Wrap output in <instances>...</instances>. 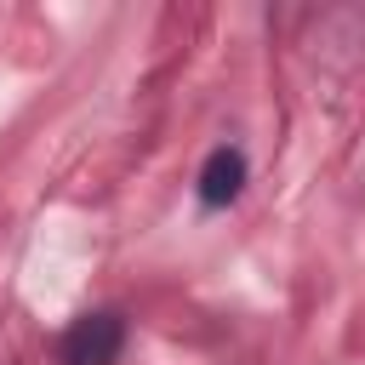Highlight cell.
Wrapping results in <instances>:
<instances>
[{"mask_svg":"<svg viewBox=\"0 0 365 365\" xmlns=\"http://www.w3.org/2000/svg\"><path fill=\"white\" fill-rule=\"evenodd\" d=\"M120 348H125V319L103 308V314H80V319L63 331L57 359H63V365H114Z\"/></svg>","mask_w":365,"mask_h":365,"instance_id":"1","label":"cell"},{"mask_svg":"<svg viewBox=\"0 0 365 365\" xmlns=\"http://www.w3.org/2000/svg\"><path fill=\"white\" fill-rule=\"evenodd\" d=\"M240 188H245V154L234 143H217L205 154V165H200V200L228 205V200H240Z\"/></svg>","mask_w":365,"mask_h":365,"instance_id":"2","label":"cell"}]
</instances>
